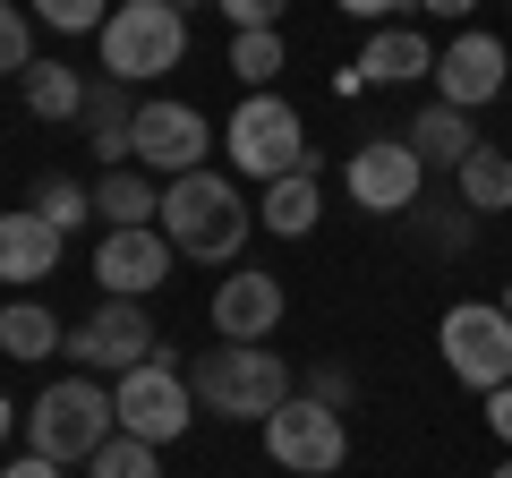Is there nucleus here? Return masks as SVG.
<instances>
[{
  "label": "nucleus",
  "instance_id": "f257e3e1",
  "mask_svg": "<svg viewBox=\"0 0 512 478\" xmlns=\"http://www.w3.org/2000/svg\"><path fill=\"white\" fill-rule=\"evenodd\" d=\"M188 393H197V410L265 427L291 402V368H282V350H265V342H205L197 359H188Z\"/></svg>",
  "mask_w": 512,
  "mask_h": 478
},
{
  "label": "nucleus",
  "instance_id": "f03ea898",
  "mask_svg": "<svg viewBox=\"0 0 512 478\" xmlns=\"http://www.w3.org/2000/svg\"><path fill=\"white\" fill-rule=\"evenodd\" d=\"M248 231H256V214H248V197H239L222 171H188V180L163 188V239L180 257L231 265L239 248H248Z\"/></svg>",
  "mask_w": 512,
  "mask_h": 478
},
{
  "label": "nucleus",
  "instance_id": "7ed1b4c3",
  "mask_svg": "<svg viewBox=\"0 0 512 478\" xmlns=\"http://www.w3.org/2000/svg\"><path fill=\"white\" fill-rule=\"evenodd\" d=\"M120 436V410H111V385L103 376H60V385H43L35 393V410H26V453H43V461H94L103 444Z\"/></svg>",
  "mask_w": 512,
  "mask_h": 478
},
{
  "label": "nucleus",
  "instance_id": "20e7f679",
  "mask_svg": "<svg viewBox=\"0 0 512 478\" xmlns=\"http://www.w3.org/2000/svg\"><path fill=\"white\" fill-rule=\"evenodd\" d=\"M94 43H103V77L146 86V77H163V69L188 60V18L171 9V0H120Z\"/></svg>",
  "mask_w": 512,
  "mask_h": 478
},
{
  "label": "nucleus",
  "instance_id": "39448f33",
  "mask_svg": "<svg viewBox=\"0 0 512 478\" xmlns=\"http://www.w3.org/2000/svg\"><path fill=\"white\" fill-rule=\"evenodd\" d=\"M111 410H120V436H137V444H180L188 427H197V393H188V368L180 359H146V368H128L120 385H111Z\"/></svg>",
  "mask_w": 512,
  "mask_h": 478
},
{
  "label": "nucleus",
  "instance_id": "423d86ee",
  "mask_svg": "<svg viewBox=\"0 0 512 478\" xmlns=\"http://www.w3.org/2000/svg\"><path fill=\"white\" fill-rule=\"evenodd\" d=\"M222 154H231L248 180H291L308 163V129H299V111L282 94H248V103L222 120Z\"/></svg>",
  "mask_w": 512,
  "mask_h": 478
},
{
  "label": "nucleus",
  "instance_id": "0eeeda50",
  "mask_svg": "<svg viewBox=\"0 0 512 478\" xmlns=\"http://www.w3.org/2000/svg\"><path fill=\"white\" fill-rule=\"evenodd\" d=\"M436 350H444V368L461 385H478V393L512 385V316H504V299H461V308H444Z\"/></svg>",
  "mask_w": 512,
  "mask_h": 478
},
{
  "label": "nucleus",
  "instance_id": "6e6552de",
  "mask_svg": "<svg viewBox=\"0 0 512 478\" xmlns=\"http://www.w3.org/2000/svg\"><path fill=\"white\" fill-rule=\"evenodd\" d=\"M77 359V376H111V385H120L128 368H146V359H163V333H154V316L137 308V299H103V308L86 316V325L69 333V342H60Z\"/></svg>",
  "mask_w": 512,
  "mask_h": 478
},
{
  "label": "nucleus",
  "instance_id": "1a4fd4ad",
  "mask_svg": "<svg viewBox=\"0 0 512 478\" xmlns=\"http://www.w3.org/2000/svg\"><path fill=\"white\" fill-rule=\"evenodd\" d=\"M265 453H274L291 478H333V470L350 461V427H342V410L291 393V402L265 419Z\"/></svg>",
  "mask_w": 512,
  "mask_h": 478
},
{
  "label": "nucleus",
  "instance_id": "9d476101",
  "mask_svg": "<svg viewBox=\"0 0 512 478\" xmlns=\"http://www.w3.org/2000/svg\"><path fill=\"white\" fill-rule=\"evenodd\" d=\"M342 180H350V205H359V214H384V222H393V214L419 205L427 163L410 154V137H367V146H350Z\"/></svg>",
  "mask_w": 512,
  "mask_h": 478
},
{
  "label": "nucleus",
  "instance_id": "9b49d317",
  "mask_svg": "<svg viewBox=\"0 0 512 478\" xmlns=\"http://www.w3.org/2000/svg\"><path fill=\"white\" fill-rule=\"evenodd\" d=\"M205 154H214V120H205L197 103H137V171H163V180H188V171H205Z\"/></svg>",
  "mask_w": 512,
  "mask_h": 478
},
{
  "label": "nucleus",
  "instance_id": "f8f14e48",
  "mask_svg": "<svg viewBox=\"0 0 512 478\" xmlns=\"http://www.w3.org/2000/svg\"><path fill=\"white\" fill-rule=\"evenodd\" d=\"M171 265H180V248L163 239V222H146V231H103V248H94V282H103L111 299L163 291Z\"/></svg>",
  "mask_w": 512,
  "mask_h": 478
},
{
  "label": "nucleus",
  "instance_id": "ddd939ff",
  "mask_svg": "<svg viewBox=\"0 0 512 478\" xmlns=\"http://www.w3.org/2000/svg\"><path fill=\"white\" fill-rule=\"evenodd\" d=\"M282 316H291V291H282V274L231 265V274L214 282V342H265Z\"/></svg>",
  "mask_w": 512,
  "mask_h": 478
},
{
  "label": "nucleus",
  "instance_id": "4468645a",
  "mask_svg": "<svg viewBox=\"0 0 512 478\" xmlns=\"http://www.w3.org/2000/svg\"><path fill=\"white\" fill-rule=\"evenodd\" d=\"M504 69H512V52H504V43H495V35H478V26H461V35L436 52V103H453V111L495 103V94H504Z\"/></svg>",
  "mask_w": 512,
  "mask_h": 478
},
{
  "label": "nucleus",
  "instance_id": "2eb2a0df",
  "mask_svg": "<svg viewBox=\"0 0 512 478\" xmlns=\"http://www.w3.org/2000/svg\"><path fill=\"white\" fill-rule=\"evenodd\" d=\"M410 77H436V52H427L419 26H384V35H367L359 60L342 69V94H359V86H410Z\"/></svg>",
  "mask_w": 512,
  "mask_h": 478
},
{
  "label": "nucleus",
  "instance_id": "dca6fc26",
  "mask_svg": "<svg viewBox=\"0 0 512 478\" xmlns=\"http://www.w3.org/2000/svg\"><path fill=\"white\" fill-rule=\"evenodd\" d=\"M43 274H60V231L35 205H9L0 214V282L18 291V282H43Z\"/></svg>",
  "mask_w": 512,
  "mask_h": 478
},
{
  "label": "nucleus",
  "instance_id": "f3484780",
  "mask_svg": "<svg viewBox=\"0 0 512 478\" xmlns=\"http://www.w3.org/2000/svg\"><path fill=\"white\" fill-rule=\"evenodd\" d=\"M86 146L103 171H128L137 163V103H128L120 77H103V86H86Z\"/></svg>",
  "mask_w": 512,
  "mask_h": 478
},
{
  "label": "nucleus",
  "instance_id": "a211bd4d",
  "mask_svg": "<svg viewBox=\"0 0 512 478\" xmlns=\"http://www.w3.org/2000/svg\"><path fill=\"white\" fill-rule=\"evenodd\" d=\"M402 137H410V154H419L427 171H461V163H470L478 146H487V137L470 129V111H453V103H427V111L410 120Z\"/></svg>",
  "mask_w": 512,
  "mask_h": 478
},
{
  "label": "nucleus",
  "instance_id": "6ab92c4d",
  "mask_svg": "<svg viewBox=\"0 0 512 478\" xmlns=\"http://www.w3.org/2000/svg\"><path fill=\"white\" fill-rule=\"evenodd\" d=\"M94 214H103V231H146V222H163V188H154V171H103L94 180Z\"/></svg>",
  "mask_w": 512,
  "mask_h": 478
},
{
  "label": "nucleus",
  "instance_id": "aec40b11",
  "mask_svg": "<svg viewBox=\"0 0 512 478\" xmlns=\"http://www.w3.org/2000/svg\"><path fill=\"white\" fill-rule=\"evenodd\" d=\"M316 214H325V188H316V171H291V180H265V205H256V222L274 239H308Z\"/></svg>",
  "mask_w": 512,
  "mask_h": 478
},
{
  "label": "nucleus",
  "instance_id": "412c9836",
  "mask_svg": "<svg viewBox=\"0 0 512 478\" xmlns=\"http://www.w3.org/2000/svg\"><path fill=\"white\" fill-rule=\"evenodd\" d=\"M18 94H26L35 120H86V77H77L69 60H35V69L18 77Z\"/></svg>",
  "mask_w": 512,
  "mask_h": 478
},
{
  "label": "nucleus",
  "instance_id": "4be33fe9",
  "mask_svg": "<svg viewBox=\"0 0 512 478\" xmlns=\"http://www.w3.org/2000/svg\"><path fill=\"white\" fill-rule=\"evenodd\" d=\"M60 342H69V333H60V316L43 308V299H9V308H0V359H52Z\"/></svg>",
  "mask_w": 512,
  "mask_h": 478
},
{
  "label": "nucleus",
  "instance_id": "5701e85b",
  "mask_svg": "<svg viewBox=\"0 0 512 478\" xmlns=\"http://www.w3.org/2000/svg\"><path fill=\"white\" fill-rule=\"evenodd\" d=\"M453 188H461V205H470L478 222H495V214H512V154H495V146H478L470 163L453 171Z\"/></svg>",
  "mask_w": 512,
  "mask_h": 478
},
{
  "label": "nucleus",
  "instance_id": "b1692460",
  "mask_svg": "<svg viewBox=\"0 0 512 478\" xmlns=\"http://www.w3.org/2000/svg\"><path fill=\"white\" fill-rule=\"evenodd\" d=\"M291 69V43H282V26H248V35H231V77L239 86H274V77Z\"/></svg>",
  "mask_w": 512,
  "mask_h": 478
},
{
  "label": "nucleus",
  "instance_id": "393cba45",
  "mask_svg": "<svg viewBox=\"0 0 512 478\" xmlns=\"http://www.w3.org/2000/svg\"><path fill=\"white\" fill-rule=\"evenodd\" d=\"M35 214L52 222L60 239H69V231H86V214H94V188H86V180H43V188H35Z\"/></svg>",
  "mask_w": 512,
  "mask_h": 478
},
{
  "label": "nucleus",
  "instance_id": "a878e982",
  "mask_svg": "<svg viewBox=\"0 0 512 478\" xmlns=\"http://www.w3.org/2000/svg\"><path fill=\"white\" fill-rule=\"evenodd\" d=\"M86 478H163V453H154V444H137V436H111L103 453L86 461Z\"/></svg>",
  "mask_w": 512,
  "mask_h": 478
},
{
  "label": "nucleus",
  "instance_id": "bb28decb",
  "mask_svg": "<svg viewBox=\"0 0 512 478\" xmlns=\"http://www.w3.org/2000/svg\"><path fill=\"white\" fill-rule=\"evenodd\" d=\"M35 69V18L18 0H0V77H26Z\"/></svg>",
  "mask_w": 512,
  "mask_h": 478
},
{
  "label": "nucleus",
  "instance_id": "cd10ccee",
  "mask_svg": "<svg viewBox=\"0 0 512 478\" xmlns=\"http://www.w3.org/2000/svg\"><path fill=\"white\" fill-rule=\"evenodd\" d=\"M111 9H120V0H35V18L52 26V35H103Z\"/></svg>",
  "mask_w": 512,
  "mask_h": 478
},
{
  "label": "nucleus",
  "instance_id": "c85d7f7f",
  "mask_svg": "<svg viewBox=\"0 0 512 478\" xmlns=\"http://www.w3.org/2000/svg\"><path fill=\"white\" fill-rule=\"evenodd\" d=\"M222 18L248 35V26H282V18H291V0H222Z\"/></svg>",
  "mask_w": 512,
  "mask_h": 478
},
{
  "label": "nucleus",
  "instance_id": "c756f323",
  "mask_svg": "<svg viewBox=\"0 0 512 478\" xmlns=\"http://www.w3.org/2000/svg\"><path fill=\"white\" fill-rule=\"evenodd\" d=\"M308 402H325V410H350V376H342V368H316V376H308Z\"/></svg>",
  "mask_w": 512,
  "mask_h": 478
},
{
  "label": "nucleus",
  "instance_id": "7c9ffc66",
  "mask_svg": "<svg viewBox=\"0 0 512 478\" xmlns=\"http://www.w3.org/2000/svg\"><path fill=\"white\" fill-rule=\"evenodd\" d=\"M487 427L512 444V385H495V393H487Z\"/></svg>",
  "mask_w": 512,
  "mask_h": 478
},
{
  "label": "nucleus",
  "instance_id": "2f4dec72",
  "mask_svg": "<svg viewBox=\"0 0 512 478\" xmlns=\"http://www.w3.org/2000/svg\"><path fill=\"white\" fill-rule=\"evenodd\" d=\"M333 9H350V18H393V9H410V0H333Z\"/></svg>",
  "mask_w": 512,
  "mask_h": 478
},
{
  "label": "nucleus",
  "instance_id": "473e14b6",
  "mask_svg": "<svg viewBox=\"0 0 512 478\" xmlns=\"http://www.w3.org/2000/svg\"><path fill=\"white\" fill-rule=\"evenodd\" d=\"M0 478H60V461H43V453H26L18 470H0Z\"/></svg>",
  "mask_w": 512,
  "mask_h": 478
},
{
  "label": "nucleus",
  "instance_id": "72a5a7b5",
  "mask_svg": "<svg viewBox=\"0 0 512 478\" xmlns=\"http://www.w3.org/2000/svg\"><path fill=\"white\" fill-rule=\"evenodd\" d=\"M419 9H427V18H470L478 0H419Z\"/></svg>",
  "mask_w": 512,
  "mask_h": 478
},
{
  "label": "nucleus",
  "instance_id": "f704fd0d",
  "mask_svg": "<svg viewBox=\"0 0 512 478\" xmlns=\"http://www.w3.org/2000/svg\"><path fill=\"white\" fill-rule=\"evenodd\" d=\"M9 427H18V402H0V444H9Z\"/></svg>",
  "mask_w": 512,
  "mask_h": 478
},
{
  "label": "nucleus",
  "instance_id": "c9c22d12",
  "mask_svg": "<svg viewBox=\"0 0 512 478\" xmlns=\"http://www.w3.org/2000/svg\"><path fill=\"white\" fill-rule=\"evenodd\" d=\"M171 9H180V18H188V9H205V0H171Z\"/></svg>",
  "mask_w": 512,
  "mask_h": 478
},
{
  "label": "nucleus",
  "instance_id": "e433bc0d",
  "mask_svg": "<svg viewBox=\"0 0 512 478\" xmlns=\"http://www.w3.org/2000/svg\"><path fill=\"white\" fill-rule=\"evenodd\" d=\"M504 316H512V282H504Z\"/></svg>",
  "mask_w": 512,
  "mask_h": 478
},
{
  "label": "nucleus",
  "instance_id": "4c0bfd02",
  "mask_svg": "<svg viewBox=\"0 0 512 478\" xmlns=\"http://www.w3.org/2000/svg\"><path fill=\"white\" fill-rule=\"evenodd\" d=\"M495 478H512V461H504V470H495Z\"/></svg>",
  "mask_w": 512,
  "mask_h": 478
}]
</instances>
